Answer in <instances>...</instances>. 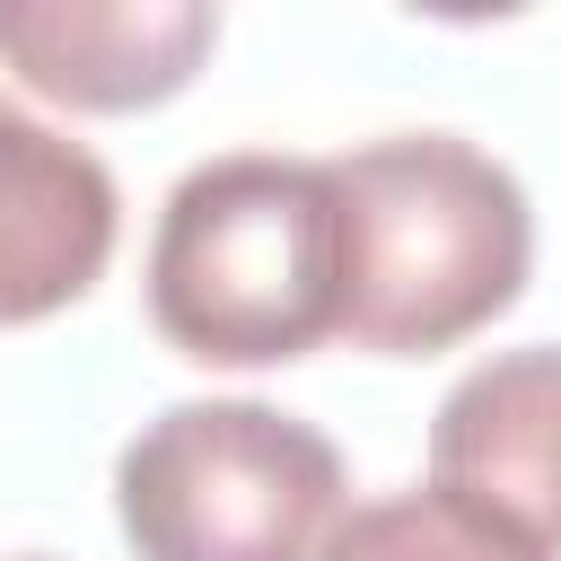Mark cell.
Returning <instances> with one entry per match:
<instances>
[{
  "label": "cell",
  "instance_id": "cell-5",
  "mask_svg": "<svg viewBox=\"0 0 561 561\" xmlns=\"http://www.w3.org/2000/svg\"><path fill=\"white\" fill-rule=\"evenodd\" d=\"M430 482L535 552H561V342L491 351L447 386L430 421Z\"/></svg>",
  "mask_w": 561,
  "mask_h": 561
},
{
  "label": "cell",
  "instance_id": "cell-7",
  "mask_svg": "<svg viewBox=\"0 0 561 561\" xmlns=\"http://www.w3.org/2000/svg\"><path fill=\"white\" fill-rule=\"evenodd\" d=\"M324 561H552L526 535H508L500 517L465 508L456 491H386L368 508H351L324 543Z\"/></svg>",
  "mask_w": 561,
  "mask_h": 561
},
{
  "label": "cell",
  "instance_id": "cell-2",
  "mask_svg": "<svg viewBox=\"0 0 561 561\" xmlns=\"http://www.w3.org/2000/svg\"><path fill=\"white\" fill-rule=\"evenodd\" d=\"M342 263L333 158L237 149L167 193L149 237V316L202 368L307 359L342 333Z\"/></svg>",
  "mask_w": 561,
  "mask_h": 561
},
{
  "label": "cell",
  "instance_id": "cell-1",
  "mask_svg": "<svg viewBox=\"0 0 561 561\" xmlns=\"http://www.w3.org/2000/svg\"><path fill=\"white\" fill-rule=\"evenodd\" d=\"M342 193V333L377 359H430L482 333L535 263L517 175L456 131H394L333 158Z\"/></svg>",
  "mask_w": 561,
  "mask_h": 561
},
{
  "label": "cell",
  "instance_id": "cell-8",
  "mask_svg": "<svg viewBox=\"0 0 561 561\" xmlns=\"http://www.w3.org/2000/svg\"><path fill=\"white\" fill-rule=\"evenodd\" d=\"M26 561H44V552H26Z\"/></svg>",
  "mask_w": 561,
  "mask_h": 561
},
{
  "label": "cell",
  "instance_id": "cell-3",
  "mask_svg": "<svg viewBox=\"0 0 561 561\" xmlns=\"http://www.w3.org/2000/svg\"><path fill=\"white\" fill-rule=\"evenodd\" d=\"M114 517L140 561H324L351 482L316 421L210 394L167 403L114 456Z\"/></svg>",
  "mask_w": 561,
  "mask_h": 561
},
{
  "label": "cell",
  "instance_id": "cell-4",
  "mask_svg": "<svg viewBox=\"0 0 561 561\" xmlns=\"http://www.w3.org/2000/svg\"><path fill=\"white\" fill-rule=\"evenodd\" d=\"M219 44L210 0H0V70L79 114L167 105Z\"/></svg>",
  "mask_w": 561,
  "mask_h": 561
},
{
  "label": "cell",
  "instance_id": "cell-6",
  "mask_svg": "<svg viewBox=\"0 0 561 561\" xmlns=\"http://www.w3.org/2000/svg\"><path fill=\"white\" fill-rule=\"evenodd\" d=\"M114 175L88 140L0 96V324L79 307L114 263Z\"/></svg>",
  "mask_w": 561,
  "mask_h": 561
}]
</instances>
